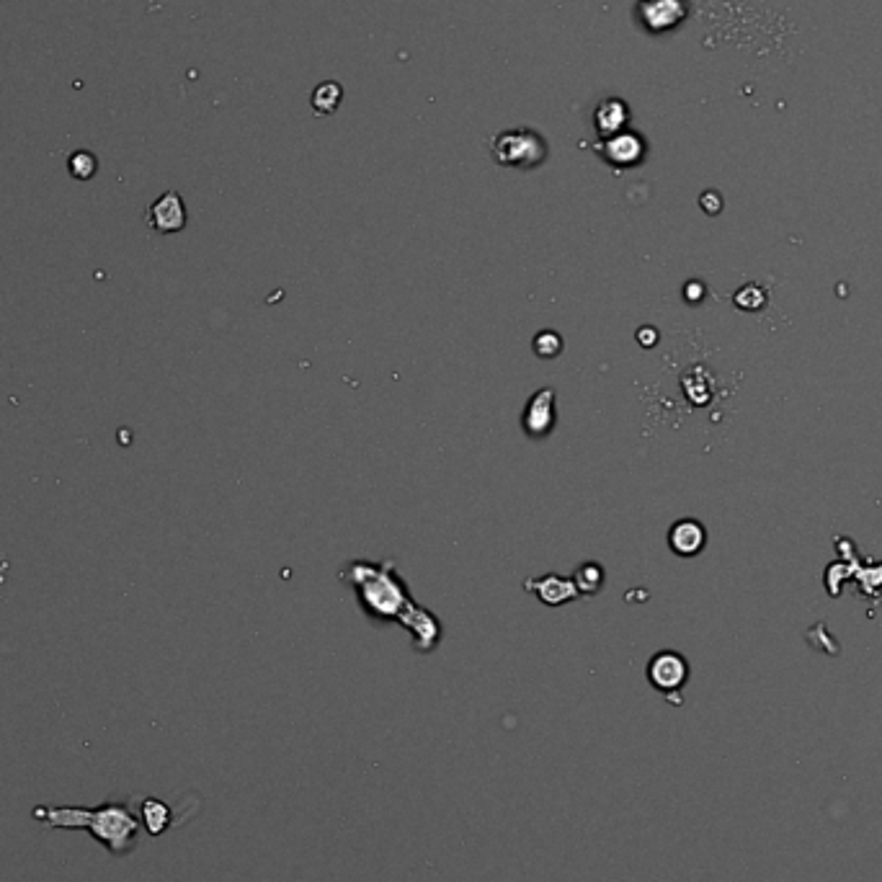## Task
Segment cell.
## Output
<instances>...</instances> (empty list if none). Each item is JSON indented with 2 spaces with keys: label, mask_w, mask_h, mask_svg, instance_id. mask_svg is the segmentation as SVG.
<instances>
[{
  "label": "cell",
  "mask_w": 882,
  "mask_h": 882,
  "mask_svg": "<svg viewBox=\"0 0 882 882\" xmlns=\"http://www.w3.org/2000/svg\"><path fill=\"white\" fill-rule=\"evenodd\" d=\"M147 225L153 227L155 233L171 235L184 230L186 227V207L184 199L178 191H166L163 196H158L150 209H147Z\"/></svg>",
  "instance_id": "obj_4"
},
{
  "label": "cell",
  "mask_w": 882,
  "mask_h": 882,
  "mask_svg": "<svg viewBox=\"0 0 882 882\" xmlns=\"http://www.w3.org/2000/svg\"><path fill=\"white\" fill-rule=\"evenodd\" d=\"M338 104H341V88L336 83H325L313 93V109L318 114H331Z\"/></svg>",
  "instance_id": "obj_14"
},
{
  "label": "cell",
  "mask_w": 882,
  "mask_h": 882,
  "mask_svg": "<svg viewBox=\"0 0 882 882\" xmlns=\"http://www.w3.org/2000/svg\"><path fill=\"white\" fill-rule=\"evenodd\" d=\"M643 3H650V0H643Z\"/></svg>",
  "instance_id": "obj_16"
},
{
  "label": "cell",
  "mask_w": 882,
  "mask_h": 882,
  "mask_svg": "<svg viewBox=\"0 0 882 882\" xmlns=\"http://www.w3.org/2000/svg\"><path fill=\"white\" fill-rule=\"evenodd\" d=\"M573 583H576L578 594H599L601 583H604V570L596 563L581 565V570L573 576Z\"/></svg>",
  "instance_id": "obj_12"
},
{
  "label": "cell",
  "mask_w": 882,
  "mask_h": 882,
  "mask_svg": "<svg viewBox=\"0 0 882 882\" xmlns=\"http://www.w3.org/2000/svg\"><path fill=\"white\" fill-rule=\"evenodd\" d=\"M627 122V109L619 101H604L596 111V127H599L601 135L614 137L619 129L625 127Z\"/></svg>",
  "instance_id": "obj_11"
},
{
  "label": "cell",
  "mask_w": 882,
  "mask_h": 882,
  "mask_svg": "<svg viewBox=\"0 0 882 882\" xmlns=\"http://www.w3.org/2000/svg\"><path fill=\"white\" fill-rule=\"evenodd\" d=\"M534 351H537V356H542V359H555V356L563 351V338H560V333L555 331L537 333V338H534Z\"/></svg>",
  "instance_id": "obj_15"
},
{
  "label": "cell",
  "mask_w": 882,
  "mask_h": 882,
  "mask_svg": "<svg viewBox=\"0 0 882 882\" xmlns=\"http://www.w3.org/2000/svg\"><path fill=\"white\" fill-rule=\"evenodd\" d=\"M527 591L537 594L539 601H545L547 607H560L565 601H573L578 596L576 583L568 581V578L560 576H545V578H529Z\"/></svg>",
  "instance_id": "obj_6"
},
{
  "label": "cell",
  "mask_w": 882,
  "mask_h": 882,
  "mask_svg": "<svg viewBox=\"0 0 882 882\" xmlns=\"http://www.w3.org/2000/svg\"><path fill=\"white\" fill-rule=\"evenodd\" d=\"M686 16V8L681 0H650L643 3V19L650 31H666L679 24Z\"/></svg>",
  "instance_id": "obj_8"
},
{
  "label": "cell",
  "mask_w": 882,
  "mask_h": 882,
  "mask_svg": "<svg viewBox=\"0 0 882 882\" xmlns=\"http://www.w3.org/2000/svg\"><path fill=\"white\" fill-rule=\"evenodd\" d=\"M668 545L681 558H692V555H697L705 547V529H702L699 521L692 519L676 521L671 532H668Z\"/></svg>",
  "instance_id": "obj_7"
},
{
  "label": "cell",
  "mask_w": 882,
  "mask_h": 882,
  "mask_svg": "<svg viewBox=\"0 0 882 882\" xmlns=\"http://www.w3.org/2000/svg\"><path fill=\"white\" fill-rule=\"evenodd\" d=\"M31 815L37 821H44L47 828H86L111 854H127L142 826L135 815L129 813L127 805L119 803H106L96 810L37 808Z\"/></svg>",
  "instance_id": "obj_1"
},
{
  "label": "cell",
  "mask_w": 882,
  "mask_h": 882,
  "mask_svg": "<svg viewBox=\"0 0 882 882\" xmlns=\"http://www.w3.org/2000/svg\"><path fill=\"white\" fill-rule=\"evenodd\" d=\"M648 679L650 684L656 686L658 692L671 694L676 692V689H681L684 681L689 679V666H686V661L679 656V653L666 650V653L653 656V661L648 663Z\"/></svg>",
  "instance_id": "obj_5"
},
{
  "label": "cell",
  "mask_w": 882,
  "mask_h": 882,
  "mask_svg": "<svg viewBox=\"0 0 882 882\" xmlns=\"http://www.w3.org/2000/svg\"><path fill=\"white\" fill-rule=\"evenodd\" d=\"M490 153L498 166L534 168L545 160L547 145L529 129H509L490 140Z\"/></svg>",
  "instance_id": "obj_2"
},
{
  "label": "cell",
  "mask_w": 882,
  "mask_h": 882,
  "mask_svg": "<svg viewBox=\"0 0 882 882\" xmlns=\"http://www.w3.org/2000/svg\"><path fill=\"white\" fill-rule=\"evenodd\" d=\"M521 429L529 439H542L555 429V390L552 387L534 392L521 413Z\"/></svg>",
  "instance_id": "obj_3"
},
{
  "label": "cell",
  "mask_w": 882,
  "mask_h": 882,
  "mask_svg": "<svg viewBox=\"0 0 882 882\" xmlns=\"http://www.w3.org/2000/svg\"><path fill=\"white\" fill-rule=\"evenodd\" d=\"M599 150L604 153V158H607L609 163H614V166H635V163H640V158H643L645 153L643 142H640V137L635 135L609 137L607 145L599 147Z\"/></svg>",
  "instance_id": "obj_9"
},
{
  "label": "cell",
  "mask_w": 882,
  "mask_h": 882,
  "mask_svg": "<svg viewBox=\"0 0 882 882\" xmlns=\"http://www.w3.org/2000/svg\"><path fill=\"white\" fill-rule=\"evenodd\" d=\"M140 818L150 836H160L168 828V823H171V808L163 800L147 797L140 805Z\"/></svg>",
  "instance_id": "obj_10"
},
{
  "label": "cell",
  "mask_w": 882,
  "mask_h": 882,
  "mask_svg": "<svg viewBox=\"0 0 882 882\" xmlns=\"http://www.w3.org/2000/svg\"><path fill=\"white\" fill-rule=\"evenodd\" d=\"M68 168H70V176L73 178H78V181H88V178L96 176L98 160H96V155L88 153V150H78V153L70 155Z\"/></svg>",
  "instance_id": "obj_13"
}]
</instances>
